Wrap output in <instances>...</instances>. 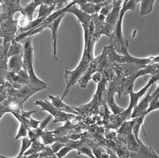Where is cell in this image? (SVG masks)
<instances>
[{"label": "cell", "mask_w": 159, "mask_h": 158, "mask_svg": "<svg viewBox=\"0 0 159 158\" xmlns=\"http://www.w3.org/2000/svg\"><path fill=\"white\" fill-rule=\"evenodd\" d=\"M32 37L25 38L22 40L23 43V68L26 70L29 76L30 85L34 88H36L39 90H43L47 88V85L44 82L41 81L36 74H34L33 68V55H34V48L32 46Z\"/></svg>", "instance_id": "6da1fadb"}, {"label": "cell", "mask_w": 159, "mask_h": 158, "mask_svg": "<svg viewBox=\"0 0 159 158\" xmlns=\"http://www.w3.org/2000/svg\"><path fill=\"white\" fill-rule=\"evenodd\" d=\"M104 50L107 54L108 61H110V62L111 63H115V64H133L145 67L148 64L157 63L159 61L158 56H151L148 58H136V57L132 56L129 52L124 54V55H119L115 52L111 45L104 47Z\"/></svg>", "instance_id": "7a4b0ae2"}, {"label": "cell", "mask_w": 159, "mask_h": 158, "mask_svg": "<svg viewBox=\"0 0 159 158\" xmlns=\"http://www.w3.org/2000/svg\"><path fill=\"white\" fill-rule=\"evenodd\" d=\"M94 59V58H93ZM89 54L87 53L86 49H84L83 55H82V59H81L80 63H79V66L75 69L74 70H65V74H64V78H65V82H66V89L65 92L63 94L61 100H64L66 96L68 93L69 90L71 88V86L77 83L79 78L82 77V75L85 73V70H87L88 67H89V64L91 61L93 60Z\"/></svg>", "instance_id": "3957f363"}, {"label": "cell", "mask_w": 159, "mask_h": 158, "mask_svg": "<svg viewBox=\"0 0 159 158\" xmlns=\"http://www.w3.org/2000/svg\"><path fill=\"white\" fill-rule=\"evenodd\" d=\"M159 79L158 74L156 75H152L151 78H150L149 82H148L146 85L143 87L141 90H139L138 93H134L133 90L129 92V96H130V103L129 105L128 108L126 110H124V111L121 113L120 114H118V117L120 118L121 121H129L130 119V116H131L132 112L134 110V108L137 106L138 101L140 99L141 97H143V95L146 94V92L149 89V88L152 85H154L156 82H157Z\"/></svg>", "instance_id": "277c9868"}, {"label": "cell", "mask_w": 159, "mask_h": 158, "mask_svg": "<svg viewBox=\"0 0 159 158\" xmlns=\"http://www.w3.org/2000/svg\"><path fill=\"white\" fill-rule=\"evenodd\" d=\"M34 105L41 106L42 111H48L50 113L52 116L54 117V121L53 123L57 122H65V121H68L69 120L72 119L75 117L74 114H67V113L64 112V111H60L57 107H55L51 103H49L47 100H36Z\"/></svg>", "instance_id": "5b68a950"}, {"label": "cell", "mask_w": 159, "mask_h": 158, "mask_svg": "<svg viewBox=\"0 0 159 158\" xmlns=\"http://www.w3.org/2000/svg\"><path fill=\"white\" fill-rule=\"evenodd\" d=\"M122 1H118V0H113L112 4H113V8L111 11L108 13L105 17V29H106V35L107 37L111 35L115 31V26L118 22V16H119L120 10H121Z\"/></svg>", "instance_id": "8992f818"}, {"label": "cell", "mask_w": 159, "mask_h": 158, "mask_svg": "<svg viewBox=\"0 0 159 158\" xmlns=\"http://www.w3.org/2000/svg\"><path fill=\"white\" fill-rule=\"evenodd\" d=\"M66 13H73L76 16L79 22L82 25V28H83L84 31V40H85V46L84 49L86 48L87 42H88V38H89V26H90V23L92 21V18H91V15L87 14V13H84L83 11L78 9L75 7V5H73L66 11Z\"/></svg>", "instance_id": "52a82bcc"}, {"label": "cell", "mask_w": 159, "mask_h": 158, "mask_svg": "<svg viewBox=\"0 0 159 158\" xmlns=\"http://www.w3.org/2000/svg\"><path fill=\"white\" fill-rule=\"evenodd\" d=\"M20 0H3L2 5V13H0V23L7 19L13 18L16 12H20Z\"/></svg>", "instance_id": "ba28073f"}, {"label": "cell", "mask_w": 159, "mask_h": 158, "mask_svg": "<svg viewBox=\"0 0 159 158\" xmlns=\"http://www.w3.org/2000/svg\"><path fill=\"white\" fill-rule=\"evenodd\" d=\"M17 23L18 20H14L13 18L7 19L2 22L0 28V36L3 37L4 43H10L14 39L17 30L16 28Z\"/></svg>", "instance_id": "9c48e42d"}, {"label": "cell", "mask_w": 159, "mask_h": 158, "mask_svg": "<svg viewBox=\"0 0 159 158\" xmlns=\"http://www.w3.org/2000/svg\"><path fill=\"white\" fill-rule=\"evenodd\" d=\"M152 86L150 87V90L148 91V94H146L145 97L143 98V100H141L140 103H139V104H137V106L134 108V111H133V112H132L130 118H133V119L135 117H139V116L143 115L146 117L147 115L146 114H145V112H146L147 109H148V106H149L150 102L151 101V100H152L154 96H156L157 95L159 94V87H157L156 91L153 93V95H151V90H152Z\"/></svg>", "instance_id": "30bf717a"}, {"label": "cell", "mask_w": 159, "mask_h": 158, "mask_svg": "<svg viewBox=\"0 0 159 158\" xmlns=\"http://www.w3.org/2000/svg\"><path fill=\"white\" fill-rule=\"evenodd\" d=\"M100 59H101V55L97 56V58H94L90 62L89 67H88L87 70L85 71V73L79 79L78 83H79V85H80V87L82 88H86L89 80L92 78V75L97 71V68H98V65L100 61Z\"/></svg>", "instance_id": "8fae6325"}, {"label": "cell", "mask_w": 159, "mask_h": 158, "mask_svg": "<svg viewBox=\"0 0 159 158\" xmlns=\"http://www.w3.org/2000/svg\"><path fill=\"white\" fill-rule=\"evenodd\" d=\"M66 13H62L60 15L56 20H54L53 21L51 24L48 25L47 28H49L52 31V42H53V59L55 61H57V31L59 25L61 24V20H63L64 16H65Z\"/></svg>", "instance_id": "7c38bea8"}, {"label": "cell", "mask_w": 159, "mask_h": 158, "mask_svg": "<svg viewBox=\"0 0 159 158\" xmlns=\"http://www.w3.org/2000/svg\"><path fill=\"white\" fill-rule=\"evenodd\" d=\"M24 67L23 63V54L14 55L10 57V61L7 65L9 71L17 74Z\"/></svg>", "instance_id": "4fadbf2b"}, {"label": "cell", "mask_w": 159, "mask_h": 158, "mask_svg": "<svg viewBox=\"0 0 159 158\" xmlns=\"http://www.w3.org/2000/svg\"><path fill=\"white\" fill-rule=\"evenodd\" d=\"M49 97L50 98V100H52V104L57 107V109H59L60 111H64V112L67 113V114H76L78 115L79 113L74 109L73 106H67V104L63 103V100H61V98L59 96H52L51 95H49Z\"/></svg>", "instance_id": "5bb4252c"}, {"label": "cell", "mask_w": 159, "mask_h": 158, "mask_svg": "<svg viewBox=\"0 0 159 158\" xmlns=\"http://www.w3.org/2000/svg\"><path fill=\"white\" fill-rule=\"evenodd\" d=\"M44 20L45 18H36V19L32 20V21H29L26 26L20 27L19 28H17L16 32V35L21 34V33H25L27 32V31H30L35 29V28H38L39 26H40V25H42V23H43Z\"/></svg>", "instance_id": "9a60e30c"}, {"label": "cell", "mask_w": 159, "mask_h": 158, "mask_svg": "<svg viewBox=\"0 0 159 158\" xmlns=\"http://www.w3.org/2000/svg\"><path fill=\"white\" fill-rule=\"evenodd\" d=\"M38 4L35 3L34 2L31 1L30 3L27 4L25 7H21V13L22 16H26L28 21H32L33 20V15H34V12L36 10V8L38 7Z\"/></svg>", "instance_id": "2e32d148"}, {"label": "cell", "mask_w": 159, "mask_h": 158, "mask_svg": "<svg viewBox=\"0 0 159 158\" xmlns=\"http://www.w3.org/2000/svg\"><path fill=\"white\" fill-rule=\"evenodd\" d=\"M159 73V64L158 62L157 63H154V64H148V65L145 66V67L142 68L141 70H139V71L136 74V76L137 78H139V76H143L145 74H150L151 75H156L158 74Z\"/></svg>", "instance_id": "e0dca14e"}, {"label": "cell", "mask_w": 159, "mask_h": 158, "mask_svg": "<svg viewBox=\"0 0 159 158\" xmlns=\"http://www.w3.org/2000/svg\"><path fill=\"white\" fill-rule=\"evenodd\" d=\"M79 7H80V10L84 13L89 15H93L94 13H98V12H100L103 6V4H94L93 2H87V3L82 4Z\"/></svg>", "instance_id": "ac0fdd59"}, {"label": "cell", "mask_w": 159, "mask_h": 158, "mask_svg": "<svg viewBox=\"0 0 159 158\" xmlns=\"http://www.w3.org/2000/svg\"><path fill=\"white\" fill-rule=\"evenodd\" d=\"M48 148H49V147H45V145L43 143H40L39 139H37V140L33 141V142H31L30 149L28 150H27V151L24 153V155H25V156H27L30 154H33V153H39V152L43 151V150H47Z\"/></svg>", "instance_id": "d6986e66"}, {"label": "cell", "mask_w": 159, "mask_h": 158, "mask_svg": "<svg viewBox=\"0 0 159 158\" xmlns=\"http://www.w3.org/2000/svg\"><path fill=\"white\" fill-rule=\"evenodd\" d=\"M13 82H17V83L21 84V85H29L30 84L29 76H28L26 70H25L24 68H22L18 73L14 75V78H13ZM13 82H12V83H13Z\"/></svg>", "instance_id": "ffe728a7"}, {"label": "cell", "mask_w": 159, "mask_h": 158, "mask_svg": "<svg viewBox=\"0 0 159 158\" xmlns=\"http://www.w3.org/2000/svg\"><path fill=\"white\" fill-rule=\"evenodd\" d=\"M154 2H155V0H139V2H141V16H144L152 11Z\"/></svg>", "instance_id": "44dd1931"}, {"label": "cell", "mask_w": 159, "mask_h": 158, "mask_svg": "<svg viewBox=\"0 0 159 158\" xmlns=\"http://www.w3.org/2000/svg\"><path fill=\"white\" fill-rule=\"evenodd\" d=\"M56 9V5L47 6L45 4H41L39 6V10L37 18H46L49 15L52 14L53 10Z\"/></svg>", "instance_id": "7402d4cb"}, {"label": "cell", "mask_w": 159, "mask_h": 158, "mask_svg": "<svg viewBox=\"0 0 159 158\" xmlns=\"http://www.w3.org/2000/svg\"><path fill=\"white\" fill-rule=\"evenodd\" d=\"M19 54H23V48H22L21 44L14 42V40H12V44L7 52V58H10L14 55H19Z\"/></svg>", "instance_id": "603a6c76"}, {"label": "cell", "mask_w": 159, "mask_h": 158, "mask_svg": "<svg viewBox=\"0 0 159 158\" xmlns=\"http://www.w3.org/2000/svg\"><path fill=\"white\" fill-rule=\"evenodd\" d=\"M133 124H134V119L130 121H123V124H121L120 129L118 130V133L119 134V135L127 136V135L132 133V129H133Z\"/></svg>", "instance_id": "cb8c5ba5"}, {"label": "cell", "mask_w": 159, "mask_h": 158, "mask_svg": "<svg viewBox=\"0 0 159 158\" xmlns=\"http://www.w3.org/2000/svg\"><path fill=\"white\" fill-rule=\"evenodd\" d=\"M159 109V94L157 95L156 96H154L153 98L151 101L149 103V106L147 109L146 112V115H148L149 113H151L152 111H155V110H158Z\"/></svg>", "instance_id": "d4e9b609"}, {"label": "cell", "mask_w": 159, "mask_h": 158, "mask_svg": "<svg viewBox=\"0 0 159 158\" xmlns=\"http://www.w3.org/2000/svg\"><path fill=\"white\" fill-rule=\"evenodd\" d=\"M31 142L32 141L28 138V137H23L22 139V145H21V149H20V151L19 153V155H24V153L28 150V149L31 147Z\"/></svg>", "instance_id": "484cf974"}, {"label": "cell", "mask_w": 159, "mask_h": 158, "mask_svg": "<svg viewBox=\"0 0 159 158\" xmlns=\"http://www.w3.org/2000/svg\"><path fill=\"white\" fill-rule=\"evenodd\" d=\"M82 153L87 155V156H89V157L91 158H96L92 150H91L88 147H84V145H82V147H80L78 149V154L80 155L82 154Z\"/></svg>", "instance_id": "4316f807"}, {"label": "cell", "mask_w": 159, "mask_h": 158, "mask_svg": "<svg viewBox=\"0 0 159 158\" xmlns=\"http://www.w3.org/2000/svg\"><path fill=\"white\" fill-rule=\"evenodd\" d=\"M112 8H113V4H109V5L103 6L101 8V10H100V14H102L103 16H106L111 11Z\"/></svg>", "instance_id": "83f0119b"}, {"label": "cell", "mask_w": 159, "mask_h": 158, "mask_svg": "<svg viewBox=\"0 0 159 158\" xmlns=\"http://www.w3.org/2000/svg\"><path fill=\"white\" fill-rule=\"evenodd\" d=\"M64 146H65V144L64 143H61V142H54V143L52 144V147H51L50 148L51 150H52V153H57L61 148H63Z\"/></svg>", "instance_id": "f1b7e54d"}, {"label": "cell", "mask_w": 159, "mask_h": 158, "mask_svg": "<svg viewBox=\"0 0 159 158\" xmlns=\"http://www.w3.org/2000/svg\"><path fill=\"white\" fill-rule=\"evenodd\" d=\"M52 115H49V116H48V117H46V118H45V119L43 120V121H40V124H39L38 129H39L40 130H44L45 128H46V125H47V124H48V123H49V121H50L51 120H52Z\"/></svg>", "instance_id": "f546056e"}, {"label": "cell", "mask_w": 159, "mask_h": 158, "mask_svg": "<svg viewBox=\"0 0 159 158\" xmlns=\"http://www.w3.org/2000/svg\"><path fill=\"white\" fill-rule=\"evenodd\" d=\"M28 121H29V124H28L29 127L32 128L34 129H36L39 127V124H40V121H36V120L33 119L31 117L28 119Z\"/></svg>", "instance_id": "4dcf8cb0"}, {"label": "cell", "mask_w": 159, "mask_h": 158, "mask_svg": "<svg viewBox=\"0 0 159 158\" xmlns=\"http://www.w3.org/2000/svg\"><path fill=\"white\" fill-rule=\"evenodd\" d=\"M20 117H24V118H26V119H29L31 117V115L34 113H35V111H25L24 110L20 111Z\"/></svg>", "instance_id": "1f68e13d"}, {"label": "cell", "mask_w": 159, "mask_h": 158, "mask_svg": "<svg viewBox=\"0 0 159 158\" xmlns=\"http://www.w3.org/2000/svg\"><path fill=\"white\" fill-rule=\"evenodd\" d=\"M112 1L113 0H92L91 2L94 4H103V6H106L112 4Z\"/></svg>", "instance_id": "d6a6232c"}, {"label": "cell", "mask_w": 159, "mask_h": 158, "mask_svg": "<svg viewBox=\"0 0 159 158\" xmlns=\"http://www.w3.org/2000/svg\"><path fill=\"white\" fill-rule=\"evenodd\" d=\"M68 1H70V0H55L54 4L56 5V8L57 9V10H59L61 9V7L64 5V3L67 2ZM73 1V0H71Z\"/></svg>", "instance_id": "836d02e7"}, {"label": "cell", "mask_w": 159, "mask_h": 158, "mask_svg": "<svg viewBox=\"0 0 159 158\" xmlns=\"http://www.w3.org/2000/svg\"><path fill=\"white\" fill-rule=\"evenodd\" d=\"M28 22H29V21L28 20V19H27L26 16H22L21 17H20V19L18 20V23H17V24H19L20 27H25V26H26L27 25H28Z\"/></svg>", "instance_id": "e575fe53"}, {"label": "cell", "mask_w": 159, "mask_h": 158, "mask_svg": "<svg viewBox=\"0 0 159 158\" xmlns=\"http://www.w3.org/2000/svg\"><path fill=\"white\" fill-rule=\"evenodd\" d=\"M97 73V72H96ZM102 78H103V75L101 74L100 73H99V72H97V74H93L92 75V79L95 82H97V83H99V82L101 81Z\"/></svg>", "instance_id": "d590c367"}, {"label": "cell", "mask_w": 159, "mask_h": 158, "mask_svg": "<svg viewBox=\"0 0 159 158\" xmlns=\"http://www.w3.org/2000/svg\"><path fill=\"white\" fill-rule=\"evenodd\" d=\"M73 2L75 4H79V6H81L82 4L87 3V2H91L92 0H73Z\"/></svg>", "instance_id": "8d00e7d4"}, {"label": "cell", "mask_w": 159, "mask_h": 158, "mask_svg": "<svg viewBox=\"0 0 159 158\" xmlns=\"http://www.w3.org/2000/svg\"><path fill=\"white\" fill-rule=\"evenodd\" d=\"M69 139H72V140L75 141L78 140L79 139H80L81 137H82V135H76V134H73V135H67Z\"/></svg>", "instance_id": "74e56055"}, {"label": "cell", "mask_w": 159, "mask_h": 158, "mask_svg": "<svg viewBox=\"0 0 159 158\" xmlns=\"http://www.w3.org/2000/svg\"><path fill=\"white\" fill-rule=\"evenodd\" d=\"M43 158H57V156L56 153H54V154L51 155V156H46V157H43Z\"/></svg>", "instance_id": "f35d334b"}, {"label": "cell", "mask_w": 159, "mask_h": 158, "mask_svg": "<svg viewBox=\"0 0 159 158\" xmlns=\"http://www.w3.org/2000/svg\"><path fill=\"white\" fill-rule=\"evenodd\" d=\"M136 30H135V32L133 33V38H134L135 36H136L135 35V34H136Z\"/></svg>", "instance_id": "ab89813d"}, {"label": "cell", "mask_w": 159, "mask_h": 158, "mask_svg": "<svg viewBox=\"0 0 159 158\" xmlns=\"http://www.w3.org/2000/svg\"><path fill=\"white\" fill-rule=\"evenodd\" d=\"M2 13V5L0 4V13Z\"/></svg>", "instance_id": "60d3db41"}, {"label": "cell", "mask_w": 159, "mask_h": 158, "mask_svg": "<svg viewBox=\"0 0 159 158\" xmlns=\"http://www.w3.org/2000/svg\"><path fill=\"white\" fill-rule=\"evenodd\" d=\"M2 2H3V0H0V3H2Z\"/></svg>", "instance_id": "b9f144b4"}, {"label": "cell", "mask_w": 159, "mask_h": 158, "mask_svg": "<svg viewBox=\"0 0 159 158\" xmlns=\"http://www.w3.org/2000/svg\"><path fill=\"white\" fill-rule=\"evenodd\" d=\"M118 1H122V2H123V0H118Z\"/></svg>", "instance_id": "7bdbcfd3"}]
</instances>
